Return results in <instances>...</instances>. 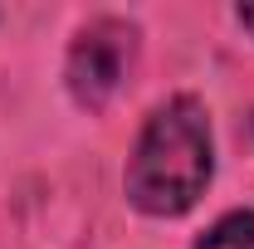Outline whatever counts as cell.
Wrapping results in <instances>:
<instances>
[{"label":"cell","mask_w":254,"mask_h":249,"mask_svg":"<svg viewBox=\"0 0 254 249\" xmlns=\"http://www.w3.org/2000/svg\"><path fill=\"white\" fill-rule=\"evenodd\" d=\"M195 249H254V210H230V215H220L195 240Z\"/></svg>","instance_id":"3"},{"label":"cell","mask_w":254,"mask_h":249,"mask_svg":"<svg viewBox=\"0 0 254 249\" xmlns=\"http://www.w3.org/2000/svg\"><path fill=\"white\" fill-rule=\"evenodd\" d=\"M235 15H240V25H245V30L254 34V5H240V10H235Z\"/></svg>","instance_id":"4"},{"label":"cell","mask_w":254,"mask_h":249,"mask_svg":"<svg viewBox=\"0 0 254 249\" xmlns=\"http://www.w3.org/2000/svg\"><path fill=\"white\" fill-rule=\"evenodd\" d=\"M215 176V142H210V113L200 98H166L147 118L132 161H127V200L142 215H186L205 195Z\"/></svg>","instance_id":"1"},{"label":"cell","mask_w":254,"mask_h":249,"mask_svg":"<svg viewBox=\"0 0 254 249\" xmlns=\"http://www.w3.org/2000/svg\"><path fill=\"white\" fill-rule=\"evenodd\" d=\"M132 54H137V25H127L118 15L88 20L73 34V49H68V63H64L73 103L78 108H103L123 88L127 68H132Z\"/></svg>","instance_id":"2"}]
</instances>
